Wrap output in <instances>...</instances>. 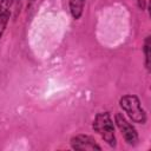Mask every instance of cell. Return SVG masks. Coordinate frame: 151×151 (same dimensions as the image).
<instances>
[{
    "label": "cell",
    "mask_w": 151,
    "mask_h": 151,
    "mask_svg": "<svg viewBox=\"0 0 151 151\" xmlns=\"http://www.w3.org/2000/svg\"><path fill=\"white\" fill-rule=\"evenodd\" d=\"M92 127L97 133L100 134L104 142H106L112 147L116 146L117 143H116V134H114V125L109 112L97 113L93 120Z\"/></svg>",
    "instance_id": "6da1fadb"
},
{
    "label": "cell",
    "mask_w": 151,
    "mask_h": 151,
    "mask_svg": "<svg viewBox=\"0 0 151 151\" xmlns=\"http://www.w3.org/2000/svg\"><path fill=\"white\" fill-rule=\"evenodd\" d=\"M119 106L123 111L129 116V118L133 123L145 124L146 122V113L143 110L140 101L137 96L134 94H125L119 99Z\"/></svg>",
    "instance_id": "7a4b0ae2"
},
{
    "label": "cell",
    "mask_w": 151,
    "mask_h": 151,
    "mask_svg": "<svg viewBox=\"0 0 151 151\" xmlns=\"http://www.w3.org/2000/svg\"><path fill=\"white\" fill-rule=\"evenodd\" d=\"M114 123L122 132V136L124 137L125 142L130 145H136L138 142V133L134 126L131 123H129L127 119L119 112H117L114 116Z\"/></svg>",
    "instance_id": "3957f363"
},
{
    "label": "cell",
    "mask_w": 151,
    "mask_h": 151,
    "mask_svg": "<svg viewBox=\"0 0 151 151\" xmlns=\"http://www.w3.org/2000/svg\"><path fill=\"white\" fill-rule=\"evenodd\" d=\"M71 147L74 150H101L94 138L88 134H76L71 138Z\"/></svg>",
    "instance_id": "277c9868"
},
{
    "label": "cell",
    "mask_w": 151,
    "mask_h": 151,
    "mask_svg": "<svg viewBox=\"0 0 151 151\" xmlns=\"http://www.w3.org/2000/svg\"><path fill=\"white\" fill-rule=\"evenodd\" d=\"M85 2H86V0H68L70 12H71V15L74 20L80 19L83 11H84Z\"/></svg>",
    "instance_id": "5b68a950"
},
{
    "label": "cell",
    "mask_w": 151,
    "mask_h": 151,
    "mask_svg": "<svg viewBox=\"0 0 151 151\" xmlns=\"http://www.w3.org/2000/svg\"><path fill=\"white\" fill-rule=\"evenodd\" d=\"M8 19H9V13H5V14H0V39L6 29V26H7V22H8Z\"/></svg>",
    "instance_id": "8992f818"
},
{
    "label": "cell",
    "mask_w": 151,
    "mask_h": 151,
    "mask_svg": "<svg viewBox=\"0 0 151 151\" xmlns=\"http://www.w3.org/2000/svg\"><path fill=\"white\" fill-rule=\"evenodd\" d=\"M144 53H145V66L149 70V67H150V41H149V37L145 39Z\"/></svg>",
    "instance_id": "52a82bcc"
},
{
    "label": "cell",
    "mask_w": 151,
    "mask_h": 151,
    "mask_svg": "<svg viewBox=\"0 0 151 151\" xmlns=\"http://www.w3.org/2000/svg\"><path fill=\"white\" fill-rule=\"evenodd\" d=\"M13 5V0H1L0 1V14L9 13V8Z\"/></svg>",
    "instance_id": "ba28073f"
},
{
    "label": "cell",
    "mask_w": 151,
    "mask_h": 151,
    "mask_svg": "<svg viewBox=\"0 0 151 151\" xmlns=\"http://www.w3.org/2000/svg\"><path fill=\"white\" fill-rule=\"evenodd\" d=\"M138 6L140 9H144L145 8V0H138Z\"/></svg>",
    "instance_id": "9c48e42d"
},
{
    "label": "cell",
    "mask_w": 151,
    "mask_h": 151,
    "mask_svg": "<svg viewBox=\"0 0 151 151\" xmlns=\"http://www.w3.org/2000/svg\"><path fill=\"white\" fill-rule=\"evenodd\" d=\"M33 1H35V0H29V4H32Z\"/></svg>",
    "instance_id": "30bf717a"
}]
</instances>
